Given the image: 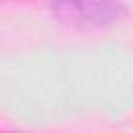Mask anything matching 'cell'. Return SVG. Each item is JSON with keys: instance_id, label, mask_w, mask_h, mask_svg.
<instances>
[{"instance_id": "7a4b0ae2", "label": "cell", "mask_w": 133, "mask_h": 133, "mask_svg": "<svg viewBox=\"0 0 133 133\" xmlns=\"http://www.w3.org/2000/svg\"><path fill=\"white\" fill-rule=\"evenodd\" d=\"M0 133H15V131H0Z\"/></svg>"}, {"instance_id": "6da1fadb", "label": "cell", "mask_w": 133, "mask_h": 133, "mask_svg": "<svg viewBox=\"0 0 133 133\" xmlns=\"http://www.w3.org/2000/svg\"><path fill=\"white\" fill-rule=\"evenodd\" d=\"M50 12L66 27L104 29L127 17V4L123 0H52Z\"/></svg>"}]
</instances>
